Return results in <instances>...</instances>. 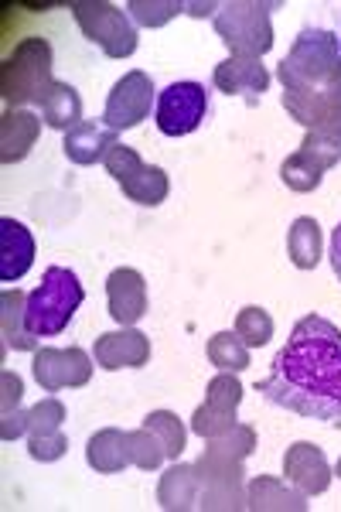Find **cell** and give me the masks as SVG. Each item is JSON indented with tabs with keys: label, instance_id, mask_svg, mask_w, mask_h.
Here are the masks:
<instances>
[{
	"label": "cell",
	"instance_id": "cell-1",
	"mask_svg": "<svg viewBox=\"0 0 341 512\" xmlns=\"http://www.w3.org/2000/svg\"><path fill=\"white\" fill-rule=\"evenodd\" d=\"M273 407L297 417L338 424L341 420V328L321 315H304L277 352L273 369L256 383Z\"/></svg>",
	"mask_w": 341,
	"mask_h": 512
},
{
	"label": "cell",
	"instance_id": "cell-2",
	"mask_svg": "<svg viewBox=\"0 0 341 512\" xmlns=\"http://www.w3.org/2000/svg\"><path fill=\"white\" fill-rule=\"evenodd\" d=\"M287 96H318L341 82V38L324 28H304L287 59L277 65Z\"/></svg>",
	"mask_w": 341,
	"mask_h": 512
},
{
	"label": "cell",
	"instance_id": "cell-3",
	"mask_svg": "<svg viewBox=\"0 0 341 512\" xmlns=\"http://www.w3.org/2000/svg\"><path fill=\"white\" fill-rule=\"evenodd\" d=\"M52 76V45L45 38H24L7 55L0 69V96L7 110H24V106H45L48 93L55 86Z\"/></svg>",
	"mask_w": 341,
	"mask_h": 512
},
{
	"label": "cell",
	"instance_id": "cell-4",
	"mask_svg": "<svg viewBox=\"0 0 341 512\" xmlns=\"http://www.w3.org/2000/svg\"><path fill=\"white\" fill-rule=\"evenodd\" d=\"M82 301H86V291H82L79 277L69 267H48L41 274V284L28 294V308H24L28 332L35 338L62 335Z\"/></svg>",
	"mask_w": 341,
	"mask_h": 512
},
{
	"label": "cell",
	"instance_id": "cell-5",
	"mask_svg": "<svg viewBox=\"0 0 341 512\" xmlns=\"http://www.w3.org/2000/svg\"><path fill=\"white\" fill-rule=\"evenodd\" d=\"M277 4H260V0H229L212 18L215 35L222 45L239 59H263L273 48V24L270 11Z\"/></svg>",
	"mask_w": 341,
	"mask_h": 512
},
{
	"label": "cell",
	"instance_id": "cell-6",
	"mask_svg": "<svg viewBox=\"0 0 341 512\" xmlns=\"http://www.w3.org/2000/svg\"><path fill=\"white\" fill-rule=\"evenodd\" d=\"M69 11L82 35L103 48L106 59H130L137 52V24L123 7L110 0H72Z\"/></svg>",
	"mask_w": 341,
	"mask_h": 512
},
{
	"label": "cell",
	"instance_id": "cell-7",
	"mask_svg": "<svg viewBox=\"0 0 341 512\" xmlns=\"http://www.w3.org/2000/svg\"><path fill=\"white\" fill-rule=\"evenodd\" d=\"M103 164H106V171H110V178L123 188V195L137 205L154 209V205H161L171 192L168 171L157 168V164H144L140 154L127 144H116L113 151L106 154Z\"/></svg>",
	"mask_w": 341,
	"mask_h": 512
},
{
	"label": "cell",
	"instance_id": "cell-8",
	"mask_svg": "<svg viewBox=\"0 0 341 512\" xmlns=\"http://www.w3.org/2000/svg\"><path fill=\"white\" fill-rule=\"evenodd\" d=\"M157 130L164 137H185L195 134L209 117V89L202 82H171L154 106Z\"/></svg>",
	"mask_w": 341,
	"mask_h": 512
},
{
	"label": "cell",
	"instance_id": "cell-9",
	"mask_svg": "<svg viewBox=\"0 0 341 512\" xmlns=\"http://www.w3.org/2000/svg\"><path fill=\"white\" fill-rule=\"evenodd\" d=\"M31 373H35L38 386L45 393L79 390V386H86L93 379V359L79 345H69V349L41 345L35 352V362H31Z\"/></svg>",
	"mask_w": 341,
	"mask_h": 512
},
{
	"label": "cell",
	"instance_id": "cell-10",
	"mask_svg": "<svg viewBox=\"0 0 341 512\" xmlns=\"http://www.w3.org/2000/svg\"><path fill=\"white\" fill-rule=\"evenodd\" d=\"M151 106H154V82L147 72L133 69L116 82L113 93L106 96L103 123L113 127L116 134H120V130H133L151 117Z\"/></svg>",
	"mask_w": 341,
	"mask_h": 512
},
{
	"label": "cell",
	"instance_id": "cell-11",
	"mask_svg": "<svg viewBox=\"0 0 341 512\" xmlns=\"http://www.w3.org/2000/svg\"><path fill=\"white\" fill-rule=\"evenodd\" d=\"M93 359L99 369L116 373V369H140L151 362V338L137 328H116V332H103L93 345Z\"/></svg>",
	"mask_w": 341,
	"mask_h": 512
},
{
	"label": "cell",
	"instance_id": "cell-12",
	"mask_svg": "<svg viewBox=\"0 0 341 512\" xmlns=\"http://www.w3.org/2000/svg\"><path fill=\"white\" fill-rule=\"evenodd\" d=\"M284 110L290 113V120H297L304 130L341 140V82L335 89H324L318 96H287L284 93Z\"/></svg>",
	"mask_w": 341,
	"mask_h": 512
},
{
	"label": "cell",
	"instance_id": "cell-13",
	"mask_svg": "<svg viewBox=\"0 0 341 512\" xmlns=\"http://www.w3.org/2000/svg\"><path fill=\"white\" fill-rule=\"evenodd\" d=\"M106 308L116 325L130 328L147 315V280L140 270L120 267L106 277Z\"/></svg>",
	"mask_w": 341,
	"mask_h": 512
},
{
	"label": "cell",
	"instance_id": "cell-14",
	"mask_svg": "<svg viewBox=\"0 0 341 512\" xmlns=\"http://www.w3.org/2000/svg\"><path fill=\"white\" fill-rule=\"evenodd\" d=\"M284 475L294 489H301L307 499L311 495H324L331 485V465L324 458V451L311 441H297L290 444L284 454Z\"/></svg>",
	"mask_w": 341,
	"mask_h": 512
},
{
	"label": "cell",
	"instance_id": "cell-15",
	"mask_svg": "<svg viewBox=\"0 0 341 512\" xmlns=\"http://www.w3.org/2000/svg\"><path fill=\"white\" fill-rule=\"evenodd\" d=\"M212 82L219 93L226 96H243L249 106L260 103V96L270 89V72L260 59H239V55H229L226 62L215 65Z\"/></svg>",
	"mask_w": 341,
	"mask_h": 512
},
{
	"label": "cell",
	"instance_id": "cell-16",
	"mask_svg": "<svg viewBox=\"0 0 341 512\" xmlns=\"http://www.w3.org/2000/svg\"><path fill=\"white\" fill-rule=\"evenodd\" d=\"M35 263V236L24 222L4 216L0 219V280L14 284Z\"/></svg>",
	"mask_w": 341,
	"mask_h": 512
},
{
	"label": "cell",
	"instance_id": "cell-17",
	"mask_svg": "<svg viewBox=\"0 0 341 512\" xmlns=\"http://www.w3.org/2000/svg\"><path fill=\"white\" fill-rule=\"evenodd\" d=\"M116 144H120V140H116L113 127H106L103 120H82L79 127H72L69 134H65L62 151L72 164L89 168V164H103L106 154H110Z\"/></svg>",
	"mask_w": 341,
	"mask_h": 512
},
{
	"label": "cell",
	"instance_id": "cell-18",
	"mask_svg": "<svg viewBox=\"0 0 341 512\" xmlns=\"http://www.w3.org/2000/svg\"><path fill=\"white\" fill-rule=\"evenodd\" d=\"M246 502L253 512H307V495L287 478L256 475L246 482Z\"/></svg>",
	"mask_w": 341,
	"mask_h": 512
},
{
	"label": "cell",
	"instance_id": "cell-19",
	"mask_svg": "<svg viewBox=\"0 0 341 512\" xmlns=\"http://www.w3.org/2000/svg\"><path fill=\"white\" fill-rule=\"evenodd\" d=\"M41 137V120L31 110H7L0 117V161L18 164L31 154Z\"/></svg>",
	"mask_w": 341,
	"mask_h": 512
},
{
	"label": "cell",
	"instance_id": "cell-20",
	"mask_svg": "<svg viewBox=\"0 0 341 512\" xmlns=\"http://www.w3.org/2000/svg\"><path fill=\"white\" fill-rule=\"evenodd\" d=\"M198 499H202V478H198V468L178 465V461H174L168 472L161 475V482H157V502H161V509L188 512V509H198Z\"/></svg>",
	"mask_w": 341,
	"mask_h": 512
},
{
	"label": "cell",
	"instance_id": "cell-21",
	"mask_svg": "<svg viewBox=\"0 0 341 512\" xmlns=\"http://www.w3.org/2000/svg\"><path fill=\"white\" fill-rule=\"evenodd\" d=\"M24 308H28V294H21L18 287L0 294V335H4V349L38 352V338L28 332Z\"/></svg>",
	"mask_w": 341,
	"mask_h": 512
},
{
	"label": "cell",
	"instance_id": "cell-22",
	"mask_svg": "<svg viewBox=\"0 0 341 512\" xmlns=\"http://www.w3.org/2000/svg\"><path fill=\"white\" fill-rule=\"evenodd\" d=\"M86 461L89 468H96L99 475H116L130 465V451H127V434L120 427H103L89 437L86 444Z\"/></svg>",
	"mask_w": 341,
	"mask_h": 512
},
{
	"label": "cell",
	"instance_id": "cell-23",
	"mask_svg": "<svg viewBox=\"0 0 341 512\" xmlns=\"http://www.w3.org/2000/svg\"><path fill=\"white\" fill-rule=\"evenodd\" d=\"M41 117H45V127L62 130L69 134L72 127L82 123V96L76 93V86L69 82H55L52 93H48L45 106H41Z\"/></svg>",
	"mask_w": 341,
	"mask_h": 512
},
{
	"label": "cell",
	"instance_id": "cell-24",
	"mask_svg": "<svg viewBox=\"0 0 341 512\" xmlns=\"http://www.w3.org/2000/svg\"><path fill=\"white\" fill-rule=\"evenodd\" d=\"M287 256L297 270H314L321 263V226L318 219L301 216L294 219L287 233Z\"/></svg>",
	"mask_w": 341,
	"mask_h": 512
},
{
	"label": "cell",
	"instance_id": "cell-25",
	"mask_svg": "<svg viewBox=\"0 0 341 512\" xmlns=\"http://www.w3.org/2000/svg\"><path fill=\"white\" fill-rule=\"evenodd\" d=\"M198 468V478H202V489H209V485H239L246 482V465L239 458H229V454L222 451H212L205 448L202 458L195 461Z\"/></svg>",
	"mask_w": 341,
	"mask_h": 512
},
{
	"label": "cell",
	"instance_id": "cell-26",
	"mask_svg": "<svg viewBox=\"0 0 341 512\" xmlns=\"http://www.w3.org/2000/svg\"><path fill=\"white\" fill-rule=\"evenodd\" d=\"M205 352H209L212 366H219L222 373H243V369H249V345L236 332H215Z\"/></svg>",
	"mask_w": 341,
	"mask_h": 512
},
{
	"label": "cell",
	"instance_id": "cell-27",
	"mask_svg": "<svg viewBox=\"0 0 341 512\" xmlns=\"http://www.w3.org/2000/svg\"><path fill=\"white\" fill-rule=\"evenodd\" d=\"M144 427L161 441L164 454H168L171 461H178V454L185 451V444H188V431H185V424H181V417L171 414V410H154V414L144 417Z\"/></svg>",
	"mask_w": 341,
	"mask_h": 512
},
{
	"label": "cell",
	"instance_id": "cell-28",
	"mask_svg": "<svg viewBox=\"0 0 341 512\" xmlns=\"http://www.w3.org/2000/svg\"><path fill=\"white\" fill-rule=\"evenodd\" d=\"M280 178H284V185L290 188V192L307 195V192H314V188H321L324 168L321 164H314L304 151H294L284 164H280Z\"/></svg>",
	"mask_w": 341,
	"mask_h": 512
},
{
	"label": "cell",
	"instance_id": "cell-29",
	"mask_svg": "<svg viewBox=\"0 0 341 512\" xmlns=\"http://www.w3.org/2000/svg\"><path fill=\"white\" fill-rule=\"evenodd\" d=\"M185 7L188 4H181V0H130L127 14L140 28H164L178 14H185Z\"/></svg>",
	"mask_w": 341,
	"mask_h": 512
},
{
	"label": "cell",
	"instance_id": "cell-30",
	"mask_svg": "<svg viewBox=\"0 0 341 512\" xmlns=\"http://www.w3.org/2000/svg\"><path fill=\"white\" fill-rule=\"evenodd\" d=\"M127 451H130V465H137L140 472H157V468L164 465V448L161 441L147 431V427H140V431H127Z\"/></svg>",
	"mask_w": 341,
	"mask_h": 512
},
{
	"label": "cell",
	"instance_id": "cell-31",
	"mask_svg": "<svg viewBox=\"0 0 341 512\" xmlns=\"http://www.w3.org/2000/svg\"><path fill=\"white\" fill-rule=\"evenodd\" d=\"M236 335L243 338L249 349H263V345L273 338V318H270V311L256 308V304L243 308L236 315Z\"/></svg>",
	"mask_w": 341,
	"mask_h": 512
},
{
	"label": "cell",
	"instance_id": "cell-32",
	"mask_svg": "<svg viewBox=\"0 0 341 512\" xmlns=\"http://www.w3.org/2000/svg\"><path fill=\"white\" fill-rule=\"evenodd\" d=\"M236 424H239L236 410H219V407H212V403H202V407L191 414V431H195L198 437H205V441L222 437L226 431H232Z\"/></svg>",
	"mask_w": 341,
	"mask_h": 512
},
{
	"label": "cell",
	"instance_id": "cell-33",
	"mask_svg": "<svg viewBox=\"0 0 341 512\" xmlns=\"http://www.w3.org/2000/svg\"><path fill=\"white\" fill-rule=\"evenodd\" d=\"M198 509L205 512H239V509H249L246 502V485H209L202 489V499H198Z\"/></svg>",
	"mask_w": 341,
	"mask_h": 512
},
{
	"label": "cell",
	"instance_id": "cell-34",
	"mask_svg": "<svg viewBox=\"0 0 341 512\" xmlns=\"http://www.w3.org/2000/svg\"><path fill=\"white\" fill-rule=\"evenodd\" d=\"M209 448H212V451L229 454V458L246 461L249 454L256 451V431H253V427H249V424H236V427H232V431H226L222 437H212Z\"/></svg>",
	"mask_w": 341,
	"mask_h": 512
},
{
	"label": "cell",
	"instance_id": "cell-35",
	"mask_svg": "<svg viewBox=\"0 0 341 512\" xmlns=\"http://www.w3.org/2000/svg\"><path fill=\"white\" fill-rule=\"evenodd\" d=\"M65 424V403L55 396H45L28 410V434H45V431H62Z\"/></svg>",
	"mask_w": 341,
	"mask_h": 512
},
{
	"label": "cell",
	"instance_id": "cell-36",
	"mask_svg": "<svg viewBox=\"0 0 341 512\" xmlns=\"http://www.w3.org/2000/svg\"><path fill=\"white\" fill-rule=\"evenodd\" d=\"M297 151H304L314 164H321L324 171H331V168H335V164L341 161V140H338V137H328V134H314V130H307V134H304V144L297 147Z\"/></svg>",
	"mask_w": 341,
	"mask_h": 512
},
{
	"label": "cell",
	"instance_id": "cell-37",
	"mask_svg": "<svg viewBox=\"0 0 341 512\" xmlns=\"http://www.w3.org/2000/svg\"><path fill=\"white\" fill-rule=\"evenodd\" d=\"M205 403L219 410H239L243 403V383H239L236 373H219L209 383V393H205Z\"/></svg>",
	"mask_w": 341,
	"mask_h": 512
},
{
	"label": "cell",
	"instance_id": "cell-38",
	"mask_svg": "<svg viewBox=\"0 0 341 512\" xmlns=\"http://www.w3.org/2000/svg\"><path fill=\"white\" fill-rule=\"evenodd\" d=\"M69 451V437L62 431H45V434H28V454L35 461H58Z\"/></svg>",
	"mask_w": 341,
	"mask_h": 512
},
{
	"label": "cell",
	"instance_id": "cell-39",
	"mask_svg": "<svg viewBox=\"0 0 341 512\" xmlns=\"http://www.w3.org/2000/svg\"><path fill=\"white\" fill-rule=\"evenodd\" d=\"M0 383H4V393H0V414H14V410H21V396H24L21 376L11 373V369H4Z\"/></svg>",
	"mask_w": 341,
	"mask_h": 512
},
{
	"label": "cell",
	"instance_id": "cell-40",
	"mask_svg": "<svg viewBox=\"0 0 341 512\" xmlns=\"http://www.w3.org/2000/svg\"><path fill=\"white\" fill-rule=\"evenodd\" d=\"M24 434H28V410L0 414V437H4V441H18Z\"/></svg>",
	"mask_w": 341,
	"mask_h": 512
},
{
	"label": "cell",
	"instance_id": "cell-41",
	"mask_svg": "<svg viewBox=\"0 0 341 512\" xmlns=\"http://www.w3.org/2000/svg\"><path fill=\"white\" fill-rule=\"evenodd\" d=\"M331 270H335V277L341 280V222H338L335 236H331Z\"/></svg>",
	"mask_w": 341,
	"mask_h": 512
},
{
	"label": "cell",
	"instance_id": "cell-42",
	"mask_svg": "<svg viewBox=\"0 0 341 512\" xmlns=\"http://www.w3.org/2000/svg\"><path fill=\"white\" fill-rule=\"evenodd\" d=\"M219 7L222 4H188L185 14H191V18H209V14H212V18H215V14H219Z\"/></svg>",
	"mask_w": 341,
	"mask_h": 512
},
{
	"label": "cell",
	"instance_id": "cell-43",
	"mask_svg": "<svg viewBox=\"0 0 341 512\" xmlns=\"http://www.w3.org/2000/svg\"><path fill=\"white\" fill-rule=\"evenodd\" d=\"M335 475L341 478V458H338V465H335Z\"/></svg>",
	"mask_w": 341,
	"mask_h": 512
}]
</instances>
